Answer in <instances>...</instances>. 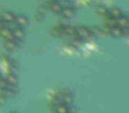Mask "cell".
Segmentation results:
<instances>
[{"label":"cell","mask_w":129,"mask_h":113,"mask_svg":"<svg viewBox=\"0 0 129 113\" xmlns=\"http://www.w3.org/2000/svg\"><path fill=\"white\" fill-rule=\"evenodd\" d=\"M6 103V96L0 94V105H4Z\"/></svg>","instance_id":"cell-16"},{"label":"cell","mask_w":129,"mask_h":113,"mask_svg":"<svg viewBox=\"0 0 129 113\" xmlns=\"http://www.w3.org/2000/svg\"><path fill=\"white\" fill-rule=\"evenodd\" d=\"M0 35L5 39V40H12L14 39L13 33H12V29H10L9 27L3 26L0 29Z\"/></svg>","instance_id":"cell-2"},{"label":"cell","mask_w":129,"mask_h":113,"mask_svg":"<svg viewBox=\"0 0 129 113\" xmlns=\"http://www.w3.org/2000/svg\"><path fill=\"white\" fill-rule=\"evenodd\" d=\"M14 22H16V24H17L18 26H20V27H25V26H27V25L29 24L28 18H27L25 15H22V14L16 15Z\"/></svg>","instance_id":"cell-3"},{"label":"cell","mask_w":129,"mask_h":113,"mask_svg":"<svg viewBox=\"0 0 129 113\" xmlns=\"http://www.w3.org/2000/svg\"><path fill=\"white\" fill-rule=\"evenodd\" d=\"M67 1H69V2H71V1H74V0H67Z\"/></svg>","instance_id":"cell-19"},{"label":"cell","mask_w":129,"mask_h":113,"mask_svg":"<svg viewBox=\"0 0 129 113\" xmlns=\"http://www.w3.org/2000/svg\"><path fill=\"white\" fill-rule=\"evenodd\" d=\"M15 14L13 13V12H10V11H5V12H3L2 14H1V19L5 22V23H12V22H14V20H15Z\"/></svg>","instance_id":"cell-4"},{"label":"cell","mask_w":129,"mask_h":113,"mask_svg":"<svg viewBox=\"0 0 129 113\" xmlns=\"http://www.w3.org/2000/svg\"><path fill=\"white\" fill-rule=\"evenodd\" d=\"M1 78H2V76H1V74H0V79H1Z\"/></svg>","instance_id":"cell-20"},{"label":"cell","mask_w":129,"mask_h":113,"mask_svg":"<svg viewBox=\"0 0 129 113\" xmlns=\"http://www.w3.org/2000/svg\"><path fill=\"white\" fill-rule=\"evenodd\" d=\"M61 32L66 33L68 35H75V27H72V26H65L62 27Z\"/></svg>","instance_id":"cell-13"},{"label":"cell","mask_w":129,"mask_h":113,"mask_svg":"<svg viewBox=\"0 0 129 113\" xmlns=\"http://www.w3.org/2000/svg\"><path fill=\"white\" fill-rule=\"evenodd\" d=\"M60 14L65 18H71V17H73L75 15V11L71 7H65V8L63 7V9L61 10Z\"/></svg>","instance_id":"cell-7"},{"label":"cell","mask_w":129,"mask_h":113,"mask_svg":"<svg viewBox=\"0 0 129 113\" xmlns=\"http://www.w3.org/2000/svg\"><path fill=\"white\" fill-rule=\"evenodd\" d=\"M54 110L57 113H67L69 111V108L64 104H59L57 107L54 108Z\"/></svg>","instance_id":"cell-12"},{"label":"cell","mask_w":129,"mask_h":113,"mask_svg":"<svg viewBox=\"0 0 129 113\" xmlns=\"http://www.w3.org/2000/svg\"><path fill=\"white\" fill-rule=\"evenodd\" d=\"M75 35H77L80 38L86 39V38H89L92 35V31L89 28L85 27V26H79V27L75 28Z\"/></svg>","instance_id":"cell-1"},{"label":"cell","mask_w":129,"mask_h":113,"mask_svg":"<svg viewBox=\"0 0 129 113\" xmlns=\"http://www.w3.org/2000/svg\"><path fill=\"white\" fill-rule=\"evenodd\" d=\"M50 8H51V10H52L53 12H55V13H60L61 10L63 9V6L61 5L60 2H55V1H53L52 4L50 5Z\"/></svg>","instance_id":"cell-10"},{"label":"cell","mask_w":129,"mask_h":113,"mask_svg":"<svg viewBox=\"0 0 129 113\" xmlns=\"http://www.w3.org/2000/svg\"><path fill=\"white\" fill-rule=\"evenodd\" d=\"M53 1H55V2H60V1H62V0H53Z\"/></svg>","instance_id":"cell-18"},{"label":"cell","mask_w":129,"mask_h":113,"mask_svg":"<svg viewBox=\"0 0 129 113\" xmlns=\"http://www.w3.org/2000/svg\"><path fill=\"white\" fill-rule=\"evenodd\" d=\"M3 26H5V22H4V21L1 19V17H0V29L2 28Z\"/></svg>","instance_id":"cell-17"},{"label":"cell","mask_w":129,"mask_h":113,"mask_svg":"<svg viewBox=\"0 0 129 113\" xmlns=\"http://www.w3.org/2000/svg\"><path fill=\"white\" fill-rule=\"evenodd\" d=\"M108 15H110L114 18H118V17L122 16V11L117 7H113L110 10H108Z\"/></svg>","instance_id":"cell-9"},{"label":"cell","mask_w":129,"mask_h":113,"mask_svg":"<svg viewBox=\"0 0 129 113\" xmlns=\"http://www.w3.org/2000/svg\"><path fill=\"white\" fill-rule=\"evenodd\" d=\"M110 34L113 36V37H116V38H118V37H121V36H123L124 34H125V29L123 28H120V27H118V26H114V27H111L110 28Z\"/></svg>","instance_id":"cell-6"},{"label":"cell","mask_w":129,"mask_h":113,"mask_svg":"<svg viewBox=\"0 0 129 113\" xmlns=\"http://www.w3.org/2000/svg\"><path fill=\"white\" fill-rule=\"evenodd\" d=\"M98 13L103 14V15H108V10L104 7H100V8H98Z\"/></svg>","instance_id":"cell-15"},{"label":"cell","mask_w":129,"mask_h":113,"mask_svg":"<svg viewBox=\"0 0 129 113\" xmlns=\"http://www.w3.org/2000/svg\"><path fill=\"white\" fill-rule=\"evenodd\" d=\"M6 82L7 84H17V77L14 74H10L6 77Z\"/></svg>","instance_id":"cell-14"},{"label":"cell","mask_w":129,"mask_h":113,"mask_svg":"<svg viewBox=\"0 0 129 113\" xmlns=\"http://www.w3.org/2000/svg\"><path fill=\"white\" fill-rule=\"evenodd\" d=\"M4 46H5V48H7V49H9V50H14V49L17 47V43H16L15 39L6 40L5 43H4Z\"/></svg>","instance_id":"cell-11"},{"label":"cell","mask_w":129,"mask_h":113,"mask_svg":"<svg viewBox=\"0 0 129 113\" xmlns=\"http://www.w3.org/2000/svg\"><path fill=\"white\" fill-rule=\"evenodd\" d=\"M128 24H129V20L127 17L125 16H120L118 18H116V25L120 28H123V29H126L128 28Z\"/></svg>","instance_id":"cell-5"},{"label":"cell","mask_w":129,"mask_h":113,"mask_svg":"<svg viewBox=\"0 0 129 113\" xmlns=\"http://www.w3.org/2000/svg\"><path fill=\"white\" fill-rule=\"evenodd\" d=\"M12 33H13L14 38H17V39H21L24 36V30L20 26H17L14 29H12Z\"/></svg>","instance_id":"cell-8"}]
</instances>
